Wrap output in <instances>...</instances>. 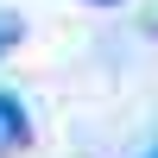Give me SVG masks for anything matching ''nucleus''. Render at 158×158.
Wrapping results in <instances>:
<instances>
[{"instance_id":"7ed1b4c3","label":"nucleus","mask_w":158,"mask_h":158,"mask_svg":"<svg viewBox=\"0 0 158 158\" xmlns=\"http://www.w3.org/2000/svg\"><path fill=\"white\" fill-rule=\"evenodd\" d=\"M89 6H114V0H89Z\"/></svg>"},{"instance_id":"f257e3e1","label":"nucleus","mask_w":158,"mask_h":158,"mask_svg":"<svg viewBox=\"0 0 158 158\" xmlns=\"http://www.w3.org/2000/svg\"><path fill=\"white\" fill-rule=\"evenodd\" d=\"M25 146H32V114L19 95H0V158H13Z\"/></svg>"},{"instance_id":"20e7f679","label":"nucleus","mask_w":158,"mask_h":158,"mask_svg":"<svg viewBox=\"0 0 158 158\" xmlns=\"http://www.w3.org/2000/svg\"><path fill=\"white\" fill-rule=\"evenodd\" d=\"M152 158H158V152H152Z\"/></svg>"},{"instance_id":"f03ea898","label":"nucleus","mask_w":158,"mask_h":158,"mask_svg":"<svg viewBox=\"0 0 158 158\" xmlns=\"http://www.w3.org/2000/svg\"><path fill=\"white\" fill-rule=\"evenodd\" d=\"M13 44H19V19H13V13H0V57H6Z\"/></svg>"}]
</instances>
